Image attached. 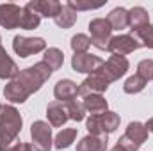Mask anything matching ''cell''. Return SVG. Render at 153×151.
Instances as JSON below:
<instances>
[{"label": "cell", "mask_w": 153, "mask_h": 151, "mask_svg": "<svg viewBox=\"0 0 153 151\" xmlns=\"http://www.w3.org/2000/svg\"><path fill=\"white\" fill-rule=\"evenodd\" d=\"M103 61L98 55L93 53H75L71 57V68L78 73H94L98 68H102Z\"/></svg>", "instance_id": "cell-10"}, {"label": "cell", "mask_w": 153, "mask_h": 151, "mask_svg": "<svg viewBox=\"0 0 153 151\" xmlns=\"http://www.w3.org/2000/svg\"><path fill=\"white\" fill-rule=\"evenodd\" d=\"M128 68H130V64H128V59H126V57L112 53V55L102 64V68H98L94 73H98L100 76H103L109 84H112V82L119 80L121 76L125 75V73L128 71Z\"/></svg>", "instance_id": "cell-5"}, {"label": "cell", "mask_w": 153, "mask_h": 151, "mask_svg": "<svg viewBox=\"0 0 153 151\" xmlns=\"http://www.w3.org/2000/svg\"><path fill=\"white\" fill-rule=\"evenodd\" d=\"M11 151H32V144H27V142H16Z\"/></svg>", "instance_id": "cell-31"}, {"label": "cell", "mask_w": 153, "mask_h": 151, "mask_svg": "<svg viewBox=\"0 0 153 151\" xmlns=\"http://www.w3.org/2000/svg\"><path fill=\"white\" fill-rule=\"evenodd\" d=\"M111 151H125V150H123L121 146H117V144H116V146H114V148H112V150H111Z\"/></svg>", "instance_id": "cell-33"}, {"label": "cell", "mask_w": 153, "mask_h": 151, "mask_svg": "<svg viewBox=\"0 0 153 151\" xmlns=\"http://www.w3.org/2000/svg\"><path fill=\"white\" fill-rule=\"evenodd\" d=\"M89 32H91V44L98 50H107L109 41L112 39V27L107 21V18H94L89 21Z\"/></svg>", "instance_id": "cell-6"}, {"label": "cell", "mask_w": 153, "mask_h": 151, "mask_svg": "<svg viewBox=\"0 0 153 151\" xmlns=\"http://www.w3.org/2000/svg\"><path fill=\"white\" fill-rule=\"evenodd\" d=\"M52 73L53 71L43 61L36 62L34 66H29V68L22 70L16 75V78H13L4 87L5 100H9L11 103H25L30 94L38 93L39 89H41V85L50 78Z\"/></svg>", "instance_id": "cell-1"}, {"label": "cell", "mask_w": 153, "mask_h": 151, "mask_svg": "<svg viewBox=\"0 0 153 151\" xmlns=\"http://www.w3.org/2000/svg\"><path fill=\"white\" fill-rule=\"evenodd\" d=\"M82 105L87 112L91 114H102V112H107L109 109V103L107 100L102 96V94H87L82 98Z\"/></svg>", "instance_id": "cell-18"}, {"label": "cell", "mask_w": 153, "mask_h": 151, "mask_svg": "<svg viewBox=\"0 0 153 151\" xmlns=\"http://www.w3.org/2000/svg\"><path fill=\"white\" fill-rule=\"evenodd\" d=\"M13 50L18 57H29L32 53H38L46 50V43L43 38H25V36H16L13 39Z\"/></svg>", "instance_id": "cell-8"}, {"label": "cell", "mask_w": 153, "mask_h": 151, "mask_svg": "<svg viewBox=\"0 0 153 151\" xmlns=\"http://www.w3.org/2000/svg\"><path fill=\"white\" fill-rule=\"evenodd\" d=\"M64 105H66V112H68V117H70V119H73V121H82V119L85 117V109H84L82 101L71 100V101H68V103H64Z\"/></svg>", "instance_id": "cell-27"}, {"label": "cell", "mask_w": 153, "mask_h": 151, "mask_svg": "<svg viewBox=\"0 0 153 151\" xmlns=\"http://www.w3.org/2000/svg\"><path fill=\"white\" fill-rule=\"evenodd\" d=\"M144 126H146V130H148V132H152V133H153V117L146 121V124H144Z\"/></svg>", "instance_id": "cell-32"}, {"label": "cell", "mask_w": 153, "mask_h": 151, "mask_svg": "<svg viewBox=\"0 0 153 151\" xmlns=\"http://www.w3.org/2000/svg\"><path fill=\"white\" fill-rule=\"evenodd\" d=\"M18 73H20L18 64H16V62L7 55V52L0 46V78H2V80H5V78L13 80V78H16Z\"/></svg>", "instance_id": "cell-17"}, {"label": "cell", "mask_w": 153, "mask_h": 151, "mask_svg": "<svg viewBox=\"0 0 153 151\" xmlns=\"http://www.w3.org/2000/svg\"><path fill=\"white\" fill-rule=\"evenodd\" d=\"M107 21L111 23L112 30H123L128 27V11L123 9V7H116L109 13L107 16Z\"/></svg>", "instance_id": "cell-20"}, {"label": "cell", "mask_w": 153, "mask_h": 151, "mask_svg": "<svg viewBox=\"0 0 153 151\" xmlns=\"http://www.w3.org/2000/svg\"><path fill=\"white\" fill-rule=\"evenodd\" d=\"M119 121V114L107 110L102 114H91V117L85 121V126L89 130V135H109L117 130Z\"/></svg>", "instance_id": "cell-3"}, {"label": "cell", "mask_w": 153, "mask_h": 151, "mask_svg": "<svg viewBox=\"0 0 153 151\" xmlns=\"http://www.w3.org/2000/svg\"><path fill=\"white\" fill-rule=\"evenodd\" d=\"M46 117H48V124L55 126V128L62 126L70 119L68 112H66V105L61 103V101H57V100L52 101V103H48V107H46Z\"/></svg>", "instance_id": "cell-15"}, {"label": "cell", "mask_w": 153, "mask_h": 151, "mask_svg": "<svg viewBox=\"0 0 153 151\" xmlns=\"http://www.w3.org/2000/svg\"><path fill=\"white\" fill-rule=\"evenodd\" d=\"M23 7L16 4H0V25L7 30L20 27Z\"/></svg>", "instance_id": "cell-11"}, {"label": "cell", "mask_w": 153, "mask_h": 151, "mask_svg": "<svg viewBox=\"0 0 153 151\" xmlns=\"http://www.w3.org/2000/svg\"><path fill=\"white\" fill-rule=\"evenodd\" d=\"M27 7H30L32 11H36L39 16H46V18H55L61 9L62 4L57 0H30L27 4Z\"/></svg>", "instance_id": "cell-14"}, {"label": "cell", "mask_w": 153, "mask_h": 151, "mask_svg": "<svg viewBox=\"0 0 153 151\" xmlns=\"http://www.w3.org/2000/svg\"><path fill=\"white\" fill-rule=\"evenodd\" d=\"M41 21V16H39L36 11H32L30 7H23V13H22V21H20V27L25 29V30H34Z\"/></svg>", "instance_id": "cell-24"}, {"label": "cell", "mask_w": 153, "mask_h": 151, "mask_svg": "<svg viewBox=\"0 0 153 151\" xmlns=\"http://www.w3.org/2000/svg\"><path fill=\"white\" fill-rule=\"evenodd\" d=\"M109 89V82L100 76L98 73H91L80 85H78V94L84 98L87 94H102Z\"/></svg>", "instance_id": "cell-12"}, {"label": "cell", "mask_w": 153, "mask_h": 151, "mask_svg": "<svg viewBox=\"0 0 153 151\" xmlns=\"http://www.w3.org/2000/svg\"><path fill=\"white\" fill-rule=\"evenodd\" d=\"M148 130L143 123L134 121L126 126V132L117 141V146H121L125 151H137L146 141H148Z\"/></svg>", "instance_id": "cell-4"}, {"label": "cell", "mask_w": 153, "mask_h": 151, "mask_svg": "<svg viewBox=\"0 0 153 151\" xmlns=\"http://www.w3.org/2000/svg\"><path fill=\"white\" fill-rule=\"evenodd\" d=\"M107 146H109L107 135H87L76 144V151H105Z\"/></svg>", "instance_id": "cell-16"}, {"label": "cell", "mask_w": 153, "mask_h": 151, "mask_svg": "<svg viewBox=\"0 0 153 151\" xmlns=\"http://www.w3.org/2000/svg\"><path fill=\"white\" fill-rule=\"evenodd\" d=\"M132 36L141 43V46H146V48H153V25H144L141 29H135L132 30Z\"/></svg>", "instance_id": "cell-25"}, {"label": "cell", "mask_w": 153, "mask_h": 151, "mask_svg": "<svg viewBox=\"0 0 153 151\" xmlns=\"http://www.w3.org/2000/svg\"><path fill=\"white\" fill-rule=\"evenodd\" d=\"M137 48H141V43L134 38L132 34H119L109 41L107 44V50L111 53H116V55H126V53H132L135 52Z\"/></svg>", "instance_id": "cell-9"}, {"label": "cell", "mask_w": 153, "mask_h": 151, "mask_svg": "<svg viewBox=\"0 0 153 151\" xmlns=\"http://www.w3.org/2000/svg\"><path fill=\"white\" fill-rule=\"evenodd\" d=\"M68 7H71L73 11H89V9H100L102 5H103V2H100V4H93V2H82V0H68V4H66Z\"/></svg>", "instance_id": "cell-30"}, {"label": "cell", "mask_w": 153, "mask_h": 151, "mask_svg": "<svg viewBox=\"0 0 153 151\" xmlns=\"http://www.w3.org/2000/svg\"><path fill=\"white\" fill-rule=\"evenodd\" d=\"M0 41H2V38H0Z\"/></svg>", "instance_id": "cell-35"}, {"label": "cell", "mask_w": 153, "mask_h": 151, "mask_svg": "<svg viewBox=\"0 0 153 151\" xmlns=\"http://www.w3.org/2000/svg\"><path fill=\"white\" fill-rule=\"evenodd\" d=\"M0 110H2V105H0Z\"/></svg>", "instance_id": "cell-34"}, {"label": "cell", "mask_w": 153, "mask_h": 151, "mask_svg": "<svg viewBox=\"0 0 153 151\" xmlns=\"http://www.w3.org/2000/svg\"><path fill=\"white\" fill-rule=\"evenodd\" d=\"M71 50L75 53H87L89 46H91V38L85 36V34H76L71 38V43H70Z\"/></svg>", "instance_id": "cell-28"}, {"label": "cell", "mask_w": 153, "mask_h": 151, "mask_svg": "<svg viewBox=\"0 0 153 151\" xmlns=\"http://www.w3.org/2000/svg\"><path fill=\"white\" fill-rule=\"evenodd\" d=\"M32 137V150L34 151H50L52 150V128L45 121H34L30 126Z\"/></svg>", "instance_id": "cell-7"}, {"label": "cell", "mask_w": 153, "mask_h": 151, "mask_svg": "<svg viewBox=\"0 0 153 151\" xmlns=\"http://www.w3.org/2000/svg\"><path fill=\"white\" fill-rule=\"evenodd\" d=\"M75 139H76V128H66V130H62L55 135L53 146L57 150H66L75 142Z\"/></svg>", "instance_id": "cell-23"}, {"label": "cell", "mask_w": 153, "mask_h": 151, "mask_svg": "<svg viewBox=\"0 0 153 151\" xmlns=\"http://www.w3.org/2000/svg\"><path fill=\"white\" fill-rule=\"evenodd\" d=\"M43 62L48 64V68L52 71H57L62 68V62H64V53L59 50V48H46L45 50V55H43Z\"/></svg>", "instance_id": "cell-21"}, {"label": "cell", "mask_w": 153, "mask_h": 151, "mask_svg": "<svg viewBox=\"0 0 153 151\" xmlns=\"http://www.w3.org/2000/svg\"><path fill=\"white\" fill-rule=\"evenodd\" d=\"M53 96L61 103H68L71 100H76V96H78V85L73 80H70V78L59 80L55 84V87H53Z\"/></svg>", "instance_id": "cell-13"}, {"label": "cell", "mask_w": 153, "mask_h": 151, "mask_svg": "<svg viewBox=\"0 0 153 151\" xmlns=\"http://www.w3.org/2000/svg\"><path fill=\"white\" fill-rule=\"evenodd\" d=\"M53 21H55V25H57V27H61V29H70V27H73V25H75L76 13L71 9V7L62 5L61 13L53 18Z\"/></svg>", "instance_id": "cell-22"}, {"label": "cell", "mask_w": 153, "mask_h": 151, "mask_svg": "<svg viewBox=\"0 0 153 151\" xmlns=\"http://www.w3.org/2000/svg\"><path fill=\"white\" fill-rule=\"evenodd\" d=\"M23 119L13 105H5L0 110V151H11L18 142Z\"/></svg>", "instance_id": "cell-2"}, {"label": "cell", "mask_w": 153, "mask_h": 151, "mask_svg": "<svg viewBox=\"0 0 153 151\" xmlns=\"http://www.w3.org/2000/svg\"><path fill=\"white\" fill-rule=\"evenodd\" d=\"M137 75L146 82L153 80V59H144L137 64Z\"/></svg>", "instance_id": "cell-29"}, {"label": "cell", "mask_w": 153, "mask_h": 151, "mask_svg": "<svg viewBox=\"0 0 153 151\" xmlns=\"http://www.w3.org/2000/svg\"><path fill=\"white\" fill-rule=\"evenodd\" d=\"M148 23H150V14L144 7H132L128 11V25L132 27V30L141 29Z\"/></svg>", "instance_id": "cell-19"}, {"label": "cell", "mask_w": 153, "mask_h": 151, "mask_svg": "<svg viewBox=\"0 0 153 151\" xmlns=\"http://www.w3.org/2000/svg\"><path fill=\"white\" fill-rule=\"evenodd\" d=\"M146 80L144 78H141V76L135 75L130 76V78H126V82H125V85H123V91L126 93V94H137V93H141L144 87H146Z\"/></svg>", "instance_id": "cell-26"}]
</instances>
